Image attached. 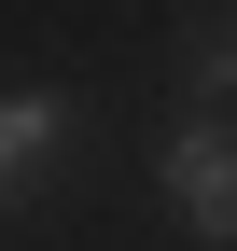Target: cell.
<instances>
[{
	"mask_svg": "<svg viewBox=\"0 0 237 251\" xmlns=\"http://www.w3.org/2000/svg\"><path fill=\"white\" fill-rule=\"evenodd\" d=\"M154 181H167V209H182L210 251H237V126H223V112H182V126H167Z\"/></svg>",
	"mask_w": 237,
	"mask_h": 251,
	"instance_id": "1",
	"label": "cell"
},
{
	"mask_svg": "<svg viewBox=\"0 0 237 251\" xmlns=\"http://www.w3.org/2000/svg\"><path fill=\"white\" fill-rule=\"evenodd\" d=\"M56 140H70V112H56V98H0V181H14V168H42Z\"/></svg>",
	"mask_w": 237,
	"mask_h": 251,
	"instance_id": "2",
	"label": "cell"
},
{
	"mask_svg": "<svg viewBox=\"0 0 237 251\" xmlns=\"http://www.w3.org/2000/svg\"><path fill=\"white\" fill-rule=\"evenodd\" d=\"M195 98H210V112L237 98V14H195Z\"/></svg>",
	"mask_w": 237,
	"mask_h": 251,
	"instance_id": "3",
	"label": "cell"
}]
</instances>
